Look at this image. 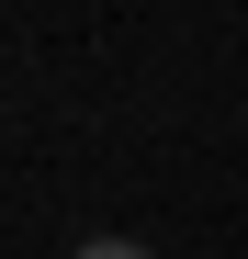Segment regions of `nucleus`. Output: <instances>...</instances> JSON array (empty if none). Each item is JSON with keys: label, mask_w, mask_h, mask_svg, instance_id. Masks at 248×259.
Here are the masks:
<instances>
[{"label": "nucleus", "mask_w": 248, "mask_h": 259, "mask_svg": "<svg viewBox=\"0 0 248 259\" xmlns=\"http://www.w3.org/2000/svg\"><path fill=\"white\" fill-rule=\"evenodd\" d=\"M68 259H147V248H136V237H79Z\"/></svg>", "instance_id": "nucleus-1"}]
</instances>
